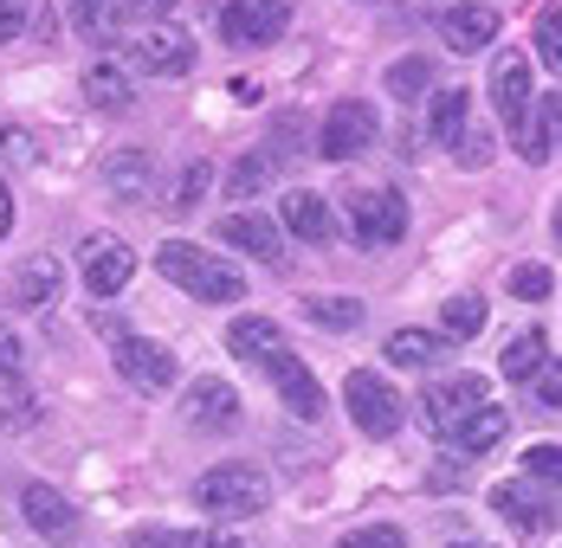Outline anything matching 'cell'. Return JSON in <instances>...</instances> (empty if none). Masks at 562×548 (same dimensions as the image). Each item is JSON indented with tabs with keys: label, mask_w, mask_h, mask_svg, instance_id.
<instances>
[{
	"label": "cell",
	"mask_w": 562,
	"mask_h": 548,
	"mask_svg": "<svg viewBox=\"0 0 562 548\" xmlns=\"http://www.w3.org/2000/svg\"><path fill=\"white\" fill-rule=\"evenodd\" d=\"M156 265H162L169 284H181V290H188V297H201V304H239V297H246V277L233 272L226 259L201 252V246H188V239H162Z\"/></svg>",
	"instance_id": "6da1fadb"
},
{
	"label": "cell",
	"mask_w": 562,
	"mask_h": 548,
	"mask_svg": "<svg viewBox=\"0 0 562 548\" xmlns=\"http://www.w3.org/2000/svg\"><path fill=\"white\" fill-rule=\"evenodd\" d=\"M194 503L201 510H214L221 523H239V516H259L266 503H272V478L259 471V465H214L201 484H194Z\"/></svg>",
	"instance_id": "7a4b0ae2"
},
{
	"label": "cell",
	"mask_w": 562,
	"mask_h": 548,
	"mask_svg": "<svg viewBox=\"0 0 562 548\" xmlns=\"http://www.w3.org/2000/svg\"><path fill=\"white\" fill-rule=\"evenodd\" d=\"M375 136H382L375 104H369V98H337L330 116H324V129H317V156H330V162H356V156L375 149Z\"/></svg>",
	"instance_id": "3957f363"
},
{
	"label": "cell",
	"mask_w": 562,
	"mask_h": 548,
	"mask_svg": "<svg viewBox=\"0 0 562 548\" xmlns=\"http://www.w3.org/2000/svg\"><path fill=\"white\" fill-rule=\"evenodd\" d=\"M342 407H349L356 433H369V438H394L401 420H407V400H401L382 375H369V368H356V375L342 381Z\"/></svg>",
	"instance_id": "277c9868"
},
{
	"label": "cell",
	"mask_w": 562,
	"mask_h": 548,
	"mask_svg": "<svg viewBox=\"0 0 562 548\" xmlns=\"http://www.w3.org/2000/svg\"><path fill=\"white\" fill-rule=\"evenodd\" d=\"M492 104L505 116L510 142H524V129L537 116V84H530V58L524 53H498V65H492Z\"/></svg>",
	"instance_id": "5b68a950"
},
{
	"label": "cell",
	"mask_w": 562,
	"mask_h": 548,
	"mask_svg": "<svg viewBox=\"0 0 562 548\" xmlns=\"http://www.w3.org/2000/svg\"><path fill=\"white\" fill-rule=\"evenodd\" d=\"M130 65L149 71V78H181V71H194V33L156 20V26H143V33L130 39Z\"/></svg>",
	"instance_id": "8992f818"
},
{
	"label": "cell",
	"mask_w": 562,
	"mask_h": 548,
	"mask_svg": "<svg viewBox=\"0 0 562 548\" xmlns=\"http://www.w3.org/2000/svg\"><path fill=\"white\" fill-rule=\"evenodd\" d=\"M284 26H291V0H226L221 7L226 46H272Z\"/></svg>",
	"instance_id": "52a82bcc"
},
{
	"label": "cell",
	"mask_w": 562,
	"mask_h": 548,
	"mask_svg": "<svg viewBox=\"0 0 562 548\" xmlns=\"http://www.w3.org/2000/svg\"><path fill=\"white\" fill-rule=\"evenodd\" d=\"M349 232H356L362 246H394V239L407 232V201H401L394 187H362V194H349Z\"/></svg>",
	"instance_id": "ba28073f"
},
{
	"label": "cell",
	"mask_w": 562,
	"mask_h": 548,
	"mask_svg": "<svg viewBox=\"0 0 562 548\" xmlns=\"http://www.w3.org/2000/svg\"><path fill=\"white\" fill-rule=\"evenodd\" d=\"M111 355H116V375H123L130 387H143V393H169L175 375H181L175 355L162 349V342H149V335H116Z\"/></svg>",
	"instance_id": "9c48e42d"
},
{
	"label": "cell",
	"mask_w": 562,
	"mask_h": 548,
	"mask_svg": "<svg viewBox=\"0 0 562 548\" xmlns=\"http://www.w3.org/2000/svg\"><path fill=\"white\" fill-rule=\"evenodd\" d=\"M485 400H492V393H485L479 375H452V381H440V387H427V393H420V426L447 438L452 426H459L472 407H485Z\"/></svg>",
	"instance_id": "30bf717a"
},
{
	"label": "cell",
	"mask_w": 562,
	"mask_h": 548,
	"mask_svg": "<svg viewBox=\"0 0 562 548\" xmlns=\"http://www.w3.org/2000/svg\"><path fill=\"white\" fill-rule=\"evenodd\" d=\"M266 375H272V387H279V400L297 413V420H324V387H317V375L291 355V349H272L266 362H259Z\"/></svg>",
	"instance_id": "8fae6325"
},
{
	"label": "cell",
	"mask_w": 562,
	"mask_h": 548,
	"mask_svg": "<svg viewBox=\"0 0 562 548\" xmlns=\"http://www.w3.org/2000/svg\"><path fill=\"white\" fill-rule=\"evenodd\" d=\"M181 420L194 426V433H233L239 426V393H233V381H194L188 387V400H181Z\"/></svg>",
	"instance_id": "7c38bea8"
},
{
	"label": "cell",
	"mask_w": 562,
	"mask_h": 548,
	"mask_svg": "<svg viewBox=\"0 0 562 548\" xmlns=\"http://www.w3.org/2000/svg\"><path fill=\"white\" fill-rule=\"evenodd\" d=\"M130 272H136V252L123 239H111V232L85 239V284H91V297H116L130 284Z\"/></svg>",
	"instance_id": "4fadbf2b"
},
{
	"label": "cell",
	"mask_w": 562,
	"mask_h": 548,
	"mask_svg": "<svg viewBox=\"0 0 562 548\" xmlns=\"http://www.w3.org/2000/svg\"><path fill=\"white\" fill-rule=\"evenodd\" d=\"M104 187L123 207H149L156 201V162H149V149H116L111 162H104Z\"/></svg>",
	"instance_id": "5bb4252c"
},
{
	"label": "cell",
	"mask_w": 562,
	"mask_h": 548,
	"mask_svg": "<svg viewBox=\"0 0 562 548\" xmlns=\"http://www.w3.org/2000/svg\"><path fill=\"white\" fill-rule=\"evenodd\" d=\"M58 290H65V272H58L53 252L20 259V265H13V277H7V297H13L20 310H46V304H58Z\"/></svg>",
	"instance_id": "9a60e30c"
},
{
	"label": "cell",
	"mask_w": 562,
	"mask_h": 548,
	"mask_svg": "<svg viewBox=\"0 0 562 548\" xmlns=\"http://www.w3.org/2000/svg\"><path fill=\"white\" fill-rule=\"evenodd\" d=\"M440 39H447L452 53H485L492 39H498V13L492 7H479V0H459V7H447L440 13Z\"/></svg>",
	"instance_id": "2e32d148"
},
{
	"label": "cell",
	"mask_w": 562,
	"mask_h": 548,
	"mask_svg": "<svg viewBox=\"0 0 562 548\" xmlns=\"http://www.w3.org/2000/svg\"><path fill=\"white\" fill-rule=\"evenodd\" d=\"M20 510H26V523H33L46 543H71V536H78V510H71V496H58L53 484H26V491H20Z\"/></svg>",
	"instance_id": "e0dca14e"
},
{
	"label": "cell",
	"mask_w": 562,
	"mask_h": 548,
	"mask_svg": "<svg viewBox=\"0 0 562 548\" xmlns=\"http://www.w3.org/2000/svg\"><path fill=\"white\" fill-rule=\"evenodd\" d=\"M221 239L226 246H239V252H252L259 265H284V239H279V226H272L266 214H226Z\"/></svg>",
	"instance_id": "ac0fdd59"
},
{
	"label": "cell",
	"mask_w": 562,
	"mask_h": 548,
	"mask_svg": "<svg viewBox=\"0 0 562 548\" xmlns=\"http://www.w3.org/2000/svg\"><path fill=\"white\" fill-rule=\"evenodd\" d=\"M505 433H510V413H505V407H492V400H485V407H472V413H465V420L452 426V433H447V445L459 452V458H485V452H492V445H498Z\"/></svg>",
	"instance_id": "d6986e66"
},
{
	"label": "cell",
	"mask_w": 562,
	"mask_h": 548,
	"mask_svg": "<svg viewBox=\"0 0 562 548\" xmlns=\"http://www.w3.org/2000/svg\"><path fill=\"white\" fill-rule=\"evenodd\" d=\"M492 510L505 516L517 536H537V529H550V510H557V503L537 496L530 484H498V491H492Z\"/></svg>",
	"instance_id": "ffe728a7"
},
{
	"label": "cell",
	"mask_w": 562,
	"mask_h": 548,
	"mask_svg": "<svg viewBox=\"0 0 562 548\" xmlns=\"http://www.w3.org/2000/svg\"><path fill=\"white\" fill-rule=\"evenodd\" d=\"M447 349H452V342L440 335V329H394L382 355H389L394 368H440V362H447Z\"/></svg>",
	"instance_id": "44dd1931"
},
{
	"label": "cell",
	"mask_w": 562,
	"mask_h": 548,
	"mask_svg": "<svg viewBox=\"0 0 562 548\" xmlns=\"http://www.w3.org/2000/svg\"><path fill=\"white\" fill-rule=\"evenodd\" d=\"M284 226H291L297 239H311V246H324V239L337 232V219H330V201H324V194H311V187L284 194Z\"/></svg>",
	"instance_id": "7402d4cb"
},
{
	"label": "cell",
	"mask_w": 562,
	"mask_h": 548,
	"mask_svg": "<svg viewBox=\"0 0 562 548\" xmlns=\"http://www.w3.org/2000/svg\"><path fill=\"white\" fill-rule=\"evenodd\" d=\"M123 0H71V26L91 39V46H116L123 39Z\"/></svg>",
	"instance_id": "603a6c76"
},
{
	"label": "cell",
	"mask_w": 562,
	"mask_h": 548,
	"mask_svg": "<svg viewBox=\"0 0 562 548\" xmlns=\"http://www.w3.org/2000/svg\"><path fill=\"white\" fill-rule=\"evenodd\" d=\"M226 349H233L239 362H252V368H259L272 349H284V329L272 323V317H239V323L226 329Z\"/></svg>",
	"instance_id": "cb8c5ba5"
},
{
	"label": "cell",
	"mask_w": 562,
	"mask_h": 548,
	"mask_svg": "<svg viewBox=\"0 0 562 548\" xmlns=\"http://www.w3.org/2000/svg\"><path fill=\"white\" fill-rule=\"evenodd\" d=\"M505 381H537L543 368H550V335L543 329H524V335H510L505 342Z\"/></svg>",
	"instance_id": "d4e9b609"
},
{
	"label": "cell",
	"mask_w": 562,
	"mask_h": 548,
	"mask_svg": "<svg viewBox=\"0 0 562 548\" xmlns=\"http://www.w3.org/2000/svg\"><path fill=\"white\" fill-rule=\"evenodd\" d=\"M85 98L98 110H130V71L123 65H111V58H98V65H85Z\"/></svg>",
	"instance_id": "484cf974"
},
{
	"label": "cell",
	"mask_w": 562,
	"mask_h": 548,
	"mask_svg": "<svg viewBox=\"0 0 562 548\" xmlns=\"http://www.w3.org/2000/svg\"><path fill=\"white\" fill-rule=\"evenodd\" d=\"M272 174H279V156L246 149V156L233 162V174H226V194H233V201H259V194L272 187Z\"/></svg>",
	"instance_id": "4316f807"
},
{
	"label": "cell",
	"mask_w": 562,
	"mask_h": 548,
	"mask_svg": "<svg viewBox=\"0 0 562 548\" xmlns=\"http://www.w3.org/2000/svg\"><path fill=\"white\" fill-rule=\"evenodd\" d=\"M420 91H434V58L427 53H407L389 65V98H401V104H414Z\"/></svg>",
	"instance_id": "83f0119b"
},
{
	"label": "cell",
	"mask_w": 562,
	"mask_h": 548,
	"mask_svg": "<svg viewBox=\"0 0 562 548\" xmlns=\"http://www.w3.org/2000/svg\"><path fill=\"white\" fill-rule=\"evenodd\" d=\"M517 156H524V162H550V156H557V98H537V116H530Z\"/></svg>",
	"instance_id": "f1b7e54d"
},
{
	"label": "cell",
	"mask_w": 562,
	"mask_h": 548,
	"mask_svg": "<svg viewBox=\"0 0 562 548\" xmlns=\"http://www.w3.org/2000/svg\"><path fill=\"white\" fill-rule=\"evenodd\" d=\"M465 110H472V91H440V98H434V116H427V136L452 149L459 129H465Z\"/></svg>",
	"instance_id": "f546056e"
},
{
	"label": "cell",
	"mask_w": 562,
	"mask_h": 548,
	"mask_svg": "<svg viewBox=\"0 0 562 548\" xmlns=\"http://www.w3.org/2000/svg\"><path fill=\"white\" fill-rule=\"evenodd\" d=\"M130 548H239V543L214 536V529H136Z\"/></svg>",
	"instance_id": "4dcf8cb0"
},
{
	"label": "cell",
	"mask_w": 562,
	"mask_h": 548,
	"mask_svg": "<svg viewBox=\"0 0 562 548\" xmlns=\"http://www.w3.org/2000/svg\"><path fill=\"white\" fill-rule=\"evenodd\" d=\"M479 329H485V297H447L440 335H447V342H465V335H479Z\"/></svg>",
	"instance_id": "1f68e13d"
},
{
	"label": "cell",
	"mask_w": 562,
	"mask_h": 548,
	"mask_svg": "<svg viewBox=\"0 0 562 548\" xmlns=\"http://www.w3.org/2000/svg\"><path fill=\"white\" fill-rule=\"evenodd\" d=\"M304 317H311L317 329H356L362 323V304H356V297H311Z\"/></svg>",
	"instance_id": "d6a6232c"
},
{
	"label": "cell",
	"mask_w": 562,
	"mask_h": 548,
	"mask_svg": "<svg viewBox=\"0 0 562 548\" xmlns=\"http://www.w3.org/2000/svg\"><path fill=\"white\" fill-rule=\"evenodd\" d=\"M550 290H557V272H550V265H517V272H510V297H530V304H543Z\"/></svg>",
	"instance_id": "836d02e7"
},
{
	"label": "cell",
	"mask_w": 562,
	"mask_h": 548,
	"mask_svg": "<svg viewBox=\"0 0 562 548\" xmlns=\"http://www.w3.org/2000/svg\"><path fill=\"white\" fill-rule=\"evenodd\" d=\"M207 174H214V168L207 162H188V174H181V187H175V214H194V207H201V194H207Z\"/></svg>",
	"instance_id": "e575fe53"
},
{
	"label": "cell",
	"mask_w": 562,
	"mask_h": 548,
	"mask_svg": "<svg viewBox=\"0 0 562 548\" xmlns=\"http://www.w3.org/2000/svg\"><path fill=\"white\" fill-rule=\"evenodd\" d=\"M26 381V349H20V335L0 323V387H20Z\"/></svg>",
	"instance_id": "d590c367"
},
{
	"label": "cell",
	"mask_w": 562,
	"mask_h": 548,
	"mask_svg": "<svg viewBox=\"0 0 562 548\" xmlns=\"http://www.w3.org/2000/svg\"><path fill=\"white\" fill-rule=\"evenodd\" d=\"M337 548H407V536L394 523H369V529H349Z\"/></svg>",
	"instance_id": "8d00e7d4"
},
{
	"label": "cell",
	"mask_w": 562,
	"mask_h": 548,
	"mask_svg": "<svg viewBox=\"0 0 562 548\" xmlns=\"http://www.w3.org/2000/svg\"><path fill=\"white\" fill-rule=\"evenodd\" d=\"M537 65H543V71H557V65H562V46H557V13H543V20H537Z\"/></svg>",
	"instance_id": "74e56055"
},
{
	"label": "cell",
	"mask_w": 562,
	"mask_h": 548,
	"mask_svg": "<svg viewBox=\"0 0 562 548\" xmlns=\"http://www.w3.org/2000/svg\"><path fill=\"white\" fill-rule=\"evenodd\" d=\"M452 156H459L465 168H479L485 156H492V136H485V129H459V142H452Z\"/></svg>",
	"instance_id": "f35d334b"
},
{
	"label": "cell",
	"mask_w": 562,
	"mask_h": 548,
	"mask_svg": "<svg viewBox=\"0 0 562 548\" xmlns=\"http://www.w3.org/2000/svg\"><path fill=\"white\" fill-rule=\"evenodd\" d=\"M557 465H562L557 445H530V452H524V471H530V478H543V484L557 478Z\"/></svg>",
	"instance_id": "ab89813d"
},
{
	"label": "cell",
	"mask_w": 562,
	"mask_h": 548,
	"mask_svg": "<svg viewBox=\"0 0 562 548\" xmlns=\"http://www.w3.org/2000/svg\"><path fill=\"white\" fill-rule=\"evenodd\" d=\"M26 13H33L26 0H0V39H20L26 33Z\"/></svg>",
	"instance_id": "60d3db41"
},
{
	"label": "cell",
	"mask_w": 562,
	"mask_h": 548,
	"mask_svg": "<svg viewBox=\"0 0 562 548\" xmlns=\"http://www.w3.org/2000/svg\"><path fill=\"white\" fill-rule=\"evenodd\" d=\"M123 13H130V20H143V26H156V20H169V13H175V0H123Z\"/></svg>",
	"instance_id": "b9f144b4"
},
{
	"label": "cell",
	"mask_w": 562,
	"mask_h": 548,
	"mask_svg": "<svg viewBox=\"0 0 562 548\" xmlns=\"http://www.w3.org/2000/svg\"><path fill=\"white\" fill-rule=\"evenodd\" d=\"M557 400H562V381H557V368H543V375H537V407L557 413Z\"/></svg>",
	"instance_id": "7bdbcfd3"
},
{
	"label": "cell",
	"mask_w": 562,
	"mask_h": 548,
	"mask_svg": "<svg viewBox=\"0 0 562 548\" xmlns=\"http://www.w3.org/2000/svg\"><path fill=\"white\" fill-rule=\"evenodd\" d=\"M7 226H13V194H7V181H0V239H7Z\"/></svg>",
	"instance_id": "ee69618b"
},
{
	"label": "cell",
	"mask_w": 562,
	"mask_h": 548,
	"mask_svg": "<svg viewBox=\"0 0 562 548\" xmlns=\"http://www.w3.org/2000/svg\"><path fill=\"white\" fill-rule=\"evenodd\" d=\"M13 142H20V136H7V129H0V156H7V149H13Z\"/></svg>",
	"instance_id": "f6af8a7d"
},
{
	"label": "cell",
	"mask_w": 562,
	"mask_h": 548,
	"mask_svg": "<svg viewBox=\"0 0 562 548\" xmlns=\"http://www.w3.org/2000/svg\"><path fill=\"white\" fill-rule=\"evenodd\" d=\"M447 548H492V543H447Z\"/></svg>",
	"instance_id": "bcb514c9"
}]
</instances>
